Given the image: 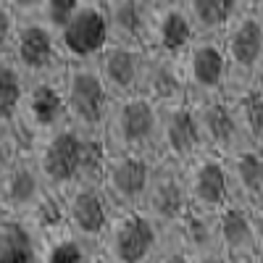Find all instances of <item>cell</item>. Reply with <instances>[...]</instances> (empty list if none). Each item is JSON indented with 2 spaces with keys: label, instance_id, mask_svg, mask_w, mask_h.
Segmentation results:
<instances>
[{
  "label": "cell",
  "instance_id": "obj_21",
  "mask_svg": "<svg viewBox=\"0 0 263 263\" xmlns=\"http://www.w3.org/2000/svg\"><path fill=\"white\" fill-rule=\"evenodd\" d=\"M218 253L229 263H248L258 258V239L253 211L229 203L218 211Z\"/></svg>",
  "mask_w": 263,
  "mask_h": 263
},
{
  "label": "cell",
  "instance_id": "obj_14",
  "mask_svg": "<svg viewBox=\"0 0 263 263\" xmlns=\"http://www.w3.org/2000/svg\"><path fill=\"white\" fill-rule=\"evenodd\" d=\"M205 150L200 126L195 119L192 103H179L171 108H161L158 119V158L174 161L179 166H187L192 158H197Z\"/></svg>",
  "mask_w": 263,
  "mask_h": 263
},
{
  "label": "cell",
  "instance_id": "obj_40",
  "mask_svg": "<svg viewBox=\"0 0 263 263\" xmlns=\"http://www.w3.org/2000/svg\"><path fill=\"white\" fill-rule=\"evenodd\" d=\"M248 263H263V258H255V260H248Z\"/></svg>",
  "mask_w": 263,
  "mask_h": 263
},
{
  "label": "cell",
  "instance_id": "obj_28",
  "mask_svg": "<svg viewBox=\"0 0 263 263\" xmlns=\"http://www.w3.org/2000/svg\"><path fill=\"white\" fill-rule=\"evenodd\" d=\"M98 253V245H90L84 239L69 234L63 227L48 229V245H45V260L42 263H92Z\"/></svg>",
  "mask_w": 263,
  "mask_h": 263
},
{
  "label": "cell",
  "instance_id": "obj_26",
  "mask_svg": "<svg viewBox=\"0 0 263 263\" xmlns=\"http://www.w3.org/2000/svg\"><path fill=\"white\" fill-rule=\"evenodd\" d=\"M27 87L29 82L16 69V63L8 55H0V132H13L18 126Z\"/></svg>",
  "mask_w": 263,
  "mask_h": 263
},
{
  "label": "cell",
  "instance_id": "obj_18",
  "mask_svg": "<svg viewBox=\"0 0 263 263\" xmlns=\"http://www.w3.org/2000/svg\"><path fill=\"white\" fill-rule=\"evenodd\" d=\"M48 229L34 216L0 213V263H42Z\"/></svg>",
  "mask_w": 263,
  "mask_h": 263
},
{
  "label": "cell",
  "instance_id": "obj_15",
  "mask_svg": "<svg viewBox=\"0 0 263 263\" xmlns=\"http://www.w3.org/2000/svg\"><path fill=\"white\" fill-rule=\"evenodd\" d=\"M195 119L200 126V137L205 150L218 153V156H232V153L242 150V129H239V119L234 111V103L229 95L211 98V100H197L192 103Z\"/></svg>",
  "mask_w": 263,
  "mask_h": 263
},
{
  "label": "cell",
  "instance_id": "obj_7",
  "mask_svg": "<svg viewBox=\"0 0 263 263\" xmlns=\"http://www.w3.org/2000/svg\"><path fill=\"white\" fill-rule=\"evenodd\" d=\"M179 58L190 103L221 98L229 92L227 55L218 37H195Z\"/></svg>",
  "mask_w": 263,
  "mask_h": 263
},
{
  "label": "cell",
  "instance_id": "obj_9",
  "mask_svg": "<svg viewBox=\"0 0 263 263\" xmlns=\"http://www.w3.org/2000/svg\"><path fill=\"white\" fill-rule=\"evenodd\" d=\"M140 208L161 227V232L177 229V224L190 213L184 166L166 161V158H156V166H153V174H150V184H147L145 200Z\"/></svg>",
  "mask_w": 263,
  "mask_h": 263
},
{
  "label": "cell",
  "instance_id": "obj_33",
  "mask_svg": "<svg viewBox=\"0 0 263 263\" xmlns=\"http://www.w3.org/2000/svg\"><path fill=\"white\" fill-rule=\"evenodd\" d=\"M11 6V11L24 21V18H40L42 8H45V0H6Z\"/></svg>",
  "mask_w": 263,
  "mask_h": 263
},
{
  "label": "cell",
  "instance_id": "obj_10",
  "mask_svg": "<svg viewBox=\"0 0 263 263\" xmlns=\"http://www.w3.org/2000/svg\"><path fill=\"white\" fill-rule=\"evenodd\" d=\"M61 200V224L63 229L84 239L90 245H100V239L111 224L114 205L105 197L100 184H77L66 195L58 197Z\"/></svg>",
  "mask_w": 263,
  "mask_h": 263
},
{
  "label": "cell",
  "instance_id": "obj_31",
  "mask_svg": "<svg viewBox=\"0 0 263 263\" xmlns=\"http://www.w3.org/2000/svg\"><path fill=\"white\" fill-rule=\"evenodd\" d=\"M18 24H21V18L11 11V6L6 3V0H0V55L11 53V45L16 40Z\"/></svg>",
  "mask_w": 263,
  "mask_h": 263
},
{
  "label": "cell",
  "instance_id": "obj_19",
  "mask_svg": "<svg viewBox=\"0 0 263 263\" xmlns=\"http://www.w3.org/2000/svg\"><path fill=\"white\" fill-rule=\"evenodd\" d=\"M105 18L111 45H126L140 50L150 48L156 8H150L142 0H111V3H105Z\"/></svg>",
  "mask_w": 263,
  "mask_h": 263
},
{
  "label": "cell",
  "instance_id": "obj_39",
  "mask_svg": "<svg viewBox=\"0 0 263 263\" xmlns=\"http://www.w3.org/2000/svg\"><path fill=\"white\" fill-rule=\"evenodd\" d=\"M95 3H100V6H105V3H111V0H95Z\"/></svg>",
  "mask_w": 263,
  "mask_h": 263
},
{
  "label": "cell",
  "instance_id": "obj_41",
  "mask_svg": "<svg viewBox=\"0 0 263 263\" xmlns=\"http://www.w3.org/2000/svg\"><path fill=\"white\" fill-rule=\"evenodd\" d=\"M258 16H260V21H263V11H260V13H258Z\"/></svg>",
  "mask_w": 263,
  "mask_h": 263
},
{
  "label": "cell",
  "instance_id": "obj_37",
  "mask_svg": "<svg viewBox=\"0 0 263 263\" xmlns=\"http://www.w3.org/2000/svg\"><path fill=\"white\" fill-rule=\"evenodd\" d=\"M245 11L260 13V11H263V0H245Z\"/></svg>",
  "mask_w": 263,
  "mask_h": 263
},
{
  "label": "cell",
  "instance_id": "obj_22",
  "mask_svg": "<svg viewBox=\"0 0 263 263\" xmlns=\"http://www.w3.org/2000/svg\"><path fill=\"white\" fill-rule=\"evenodd\" d=\"M232 203H239L250 211L263 208V150L242 147L227 156Z\"/></svg>",
  "mask_w": 263,
  "mask_h": 263
},
{
  "label": "cell",
  "instance_id": "obj_30",
  "mask_svg": "<svg viewBox=\"0 0 263 263\" xmlns=\"http://www.w3.org/2000/svg\"><path fill=\"white\" fill-rule=\"evenodd\" d=\"M150 263H192V255H190V250L179 242L177 234L166 232Z\"/></svg>",
  "mask_w": 263,
  "mask_h": 263
},
{
  "label": "cell",
  "instance_id": "obj_6",
  "mask_svg": "<svg viewBox=\"0 0 263 263\" xmlns=\"http://www.w3.org/2000/svg\"><path fill=\"white\" fill-rule=\"evenodd\" d=\"M218 40H221V48L227 55L229 92L253 87L260 66H263V21H260V16L245 11Z\"/></svg>",
  "mask_w": 263,
  "mask_h": 263
},
{
  "label": "cell",
  "instance_id": "obj_11",
  "mask_svg": "<svg viewBox=\"0 0 263 263\" xmlns=\"http://www.w3.org/2000/svg\"><path fill=\"white\" fill-rule=\"evenodd\" d=\"M156 156H135V153H108L100 174V187L116 211L140 208L150 184Z\"/></svg>",
  "mask_w": 263,
  "mask_h": 263
},
{
  "label": "cell",
  "instance_id": "obj_16",
  "mask_svg": "<svg viewBox=\"0 0 263 263\" xmlns=\"http://www.w3.org/2000/svg\"><path fill=\"white\" fill-rule=\"evenodd\" d=\"M140 95L147 98L156 108H171L179 103H190L184 71H182V58L147 50L142 82H140Z\"/></svg>",
  "mask_w": 263,
  "mask_h": 263
},
{
  "label": "cell",
  "instance_id": "obj_20",
  "mask_svg": "<svg viewBox=\"0 0 263 263\" xmlns=\"http://www.w3.org/2000/svg\"><path fill=\"white\" fill-rule=\"evenodd\" d=\"M145 53L140 48H126V45H108L98 61L95 69L100 79L105 82L108 92L119 98H132L140 95V82H142V69H145Z\"/></svg>",
  "mask_w": 263,
  "mask_h": 263
},
{
  "label": "cell",
  "instance_id": "obj_29",
  "mask_svg": "<svg viewBox=\"0 0 263 263\" xmlns=\"http://www.w3.org/2000/svg\"><path fill=\"white\" fill-rule=\"evenodd\" d=\"M29 153V145L18 132H0V182L8 177V171Z\"/></svg>",
  "mask_w": 263,
  "mask_h": 263
},
{
  "label": "cell",
  "instance_id": "obj_8",
  "mask_svg": "<svg viewBox=\"0 0 263 263\" xmlns=\"http://www.w3.org/2000/svg\"><path fill=\"white\" fill-rule=\"evenodd\" d=\"M55 34L66 63H95L98 55L111 45L105 6L95 3V0H84L55 29Z\"/></svg>",
  "mask_w": 263,
  "mask_h": 263
},
{
  "label": "cell",
  "instance_id": "obj_17",
  "mask_svg": "<svg viewBox=\"0 0 263 263\" xmlns=\"http://www.w3.org/2000/svg\"><path fill=\"white\" fill-rule=\"evenodd\" d=\"M48 200H50V192L45 187V179H42L32 153H27L8 171V177L0 182V208H3V213L34 216L42 211V205Z\"/></svg>",
  "mask_w": 263,
  "mask_h": 263
},
{
  "label": "cell",
  "instance_id": "obj_12",
  "mask_svg": "<svg viewBox=\"0 0 263 263\" xmlns=\"http://www.w3.org/2000/svg\"><path fill=\"white\" fill-rule=\"evenodd\" d=\"M63 126H69V114H66L61 82L58 79L32 82L27 87V95H24V105H21V114H18L16 132L24 137V142L32 150V145L37 140L53 135V132H58Z\"/></svg>",
  "mask_w": 263,
  "mask_h": 263
},
{
  "label": "cell",
  "instance_id": "obj_25",
  "mask_svg": "<svg viewBox=\"0 0 263 263\" xmlns=\"http://www.w3.org/2000/svg\"><path fill=\"white\" fill-rule=\"evenodd\" d=\"M171 232L179 237V242L190 250L192 258L218 253V213L190 208V213Z\"/></svg>",
  "mask_w": 263,
  "mask_h": 263
},
{
  "label": "cell",
  "instance_id": "obj_35",
  "mask_svg": "<svg viewBox=\"0 0 263 263\" xmlns=\"http://www.w3.org/2000/svg\"><path fill=\"white\" fill-rule=\"evenodd\" d=\"M192 263H229L221 253H208V255H197L192 258Z\"/></svg>",
  "mask_w": 263,
  "mask_h": 263
},
{
  "label": "cell",
  "instance_id": "obj_32",
  "mask_svg": "<svg viewBox=\"0 0 263 263\" xmlns=\"http://www.w3.org/2000/svg\"><path fill=\"white\" fill-rule=\"evenodd\" d=\"M82 3H84V0H45V8H42L40 18H42V21H48L53 29H58V27L71 16Z\"/></svg>",
  "mask_w": 263,
  "mask_h": 263
},
{
  "label": "cell",
  "instance_id": "obj_36",
  "mask_svg": "<svg viewBox=\"0 0 263 263\" xmlns=\"http://www.w3.org/2000/svg\"><path fill=\"white\" fill-rule=\"evenodd\" d=\"M142 3H147L150 8H156V11H161V8H168L174 3H179V0H142Z\"/></svg>",
  "mask_w": 263,
  "mask_h": 263
},
{
  "label": "cell",
  "instance_id": "obj_24",
  "mask_svg": "<svg viewBox=\"0 0 263 263\" xmlns=\"http://www.w3.org/2000/svg\"><path fill=\"white\" fill-rule=\"evenodd\" d=\"M195 40V29L190 24V18L179 3H174L168 8L156 11V21H153V37L150 48L156 53H168V55H182L190 42Z\"/></svg>",
  "mask_w": 263,
  "mask_h": 263
},
{
  "label": "cell",
  "instance_id": "obj_13",
  "mask_svg": "<svg viewBox=\"0 0 263 263\" xmlns=\"http://www.w3.org/2000/svg\"><path fill=\"white\" fill-rule=\"evenodd\" d=\"M184 184L190 195V208L195 211L218 213L232 203L227 158L218 153L203 150L197 158H192L184 166Z\"/></svg>",
  "mask_w": 263,
  "mask_h": 263
},
{
  "label": "cell",
  "instance_id": "obj_23",
  "mask_svg": "<svg viewBox=\"0 0 263 263\" xmlns=\"http://www.w3.org/2000/svg\"><path fill=\"white\" fill-rule=\"evenodd\" d=\"M195 37H221L245 13V0H179Z\"/></svg>",
  "mask_w": 263,
  "mask_h": 263
},
{
  "label": "cell",
  "instance_id": "obj_34",
  "mask_svg": "<svg viewBox=\"0 0 263 263\" xmlns=\"http://www.w3.org/2000/svg\"><path fill=\"white\" fill-rule=\"evenodd\" d=\"M253 221H255V239H258V258H263V208L253 211Z\"/></svg>",
  "mask_w": 263,
  "mask_h": 263
},
{
  "label": "cell",
  "instance_id": "obj_27",
  "mask_svg": "<svg viewBox=\"0 0 263 263\" xmlns=\"http://www.w3.org/2000/svg\"><path fill=\"white\" fill-rule=\"evenodd\" d=\"M229 98L239 119L245 147L263 150V92L253 84V87H245V90L229 92Z\"/></svg>",
  "mask_w": 263,
  "mask_h": 263
},
{
  "label": "cell",
  "instance_id": "obj_3",
  "mask_svg": "<svg viewBox=\"0 0 263 263\" xmlns=\"http://www.w3.org/2000/svg\"><path fill=\"white\" fill-rule=\"evenodd\" d=\"M61 92L66 103L69 124L87 135H103L114 95L108 92L95 63H69L61 74Z\"/></svg>",
  "mask_w": 263,
  "mask_h": 263
},
{
  "label": "cell",
  "instance_id": "obj_1",
  "mask_svg": "<svg viewBox=\"0 0 263 263\" xmlns=\"http://www.w3.org/2000/svg\"><path fill=\"white\" fill-rule=\"evenodd\" d=\"M29 153L45 179L48 192L55 197L66 195L77 184H100L108 156L103 137L79 132L71 124L37 140Z\"/></svg>",
  "mask_w": 263,
  "mask_h": 263
},
{
  "label": "cell",
  "instance_id": "obj_4",
  "mask_svg": "<svg viewBox=\"0 0 263 263\" xmlns=\"http://www.w3.org/2000/svg\"><path fill=\"white\" fill-rule=\"evenodd\" d=\"M163 234L166 232H161V227L142 208L114 211L98 248L114 263H150Z\"/></svg>",
  "mask_w": 263,
  "mask_h": 263
},
{
  "label": "cell",
  "instance_id": "obj_5",
  "mask_svg": "<svg viewBox=\"0 0 263 263\" xmlns=\"http://www.w3.org/2000/svg\"><path fill=\"white\" fill-rule=\"evenodd\" d=\"M8 58L16 63V69L24 74V79L32 82H48L61 79L66 63L55 29L42 18H24L18 24L16 40L11 45Z\"/></svg>",
  "mask_w": 263,
  "mask_h": 263
},
{
  "label": "cell",
  "instance_id": "obj_2",
  "mask_svg": "<svg viewBox=\"0 0 263 263\" xmlns=\"http://www.w3.org/2000/svg\"><path fill=\"white\" fill-rule=\"evenodd\" d=\"M158 119L161 108L142 95L114 100L100 135L105 153H135L158 158Z\"/></svg>",
  "mask_w": 263,
  "mask_h": 263
},
{
  "label": "cell",
  "instance_id": "obj_38",
  "mask_svg": "<svg viewBox=\"0 0 263 263\" xmlns=\"http://www.w3.org/2000/svg\"><path fill=\"white\" fill-rule=\"evenodd\" d=\"M255 87L263 92V66H260V71H258V79H255Z\"/></svg>",
  "mask_w": 263,
  "mask_h": 263
}]
</instances>
